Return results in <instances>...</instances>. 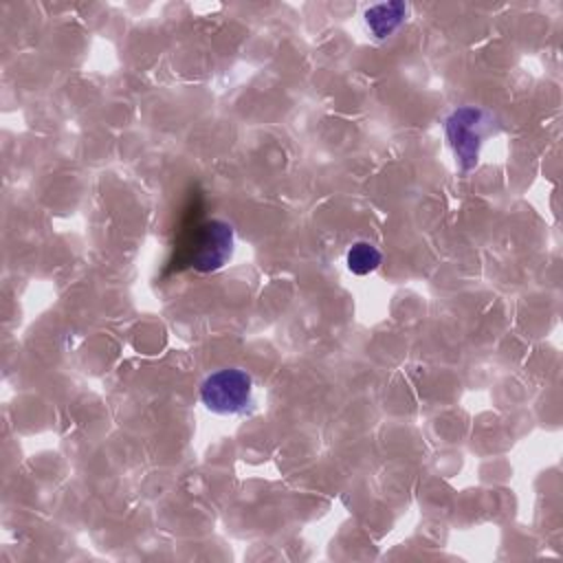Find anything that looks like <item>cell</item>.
Wrapping results in <instances>:
<instances>
[{
    "label": "cell",
    "mask_w": 563,
    "mask_h": 563,
    "mask_svg": "<svg viewBox=\"0 0 563 563\" xmlns=\"http://www.w3.org/2000/svg\"><path fill=\"white\" fill-rule=\"evenodd\" d=\"M490 123L493 114L479 106H460L446 117L444 132L462 172H471L477 165L479 147Z\"/></svg>",
    "instance_id": "obj_1"
},
{
    "label": "cell",
    "mask_w": 563,
    "mask_h": 563,
    "mask_svg": "<svg viewBox=\"0 0 563 563\" xmlns=\"http://www.w3.org/2000/svg\"><path fill=\"white\" fill-rule=\"evenodd\" d=\"M233 227L224 220H207L198 227V233L194 238V251L189 257V264L198 273H213L222 268L231 255H233Z\"/></svg>",
    "instance_id": "obj_3"
},
{
    "label": "cell",
    "mask_w": 563,
    "mask_h": 563,
    "mask_svg": "<svg viewBox=\"0 0 563 563\" xmlns=\"http://www.w3.org/2000/svg\"><path fill=\"white\" fill-rule=\"evenodd\" d=\"M253 378L240 367H222L200 385L202 405L218 416L242 413L251 405Z\"/></svg>",
    "instance_id": "obj_2"
},
{
    "label": "cell",
    "mask_w": 563,
    "mask_h": 563,
    "mask_svg": "<svg viewBox=\"0 0 563 563\" xmlns=\"http://www.w3.org/2000/svg\"><path fill=\"white\" fill-rule=\"evenodd\" d=\"M380 262H383V253L378 251V246L365 240L354 242L345 255V264L354 275H369L380 266Z\"/></svg>",
    "instance_id": "obj_5"
},
{
    "label": "cell",
    "mask_w": 563,
    "mask_h": 563,
    "mask_svg": "<svg viewBox=\"0 0 563 563\" xmlns=\"http://www.w3.org/2000/svg\"><path fill=\"white\" fill-rule=\"evenodd\" d=\"M405 15H407L405 2H398V0L380 2L365 11V24L374 33V37L385 40L405 22Z\"/></svg>",
    "instance_id": "obj_4"
}]
</instances>
